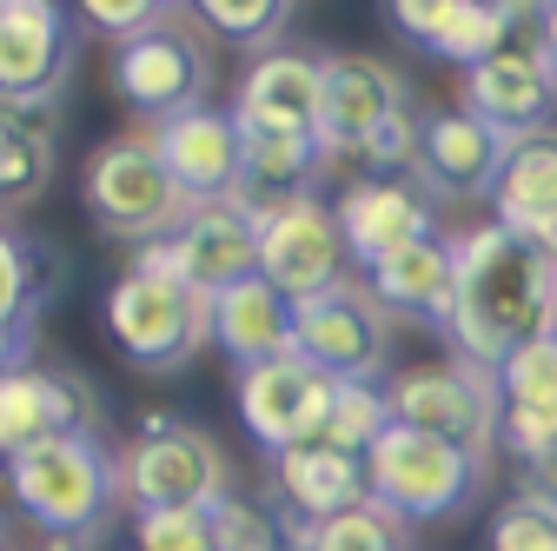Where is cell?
<instances>
[{"mask_svg":"<svg viewBox=\"0 0 557 551\" xmlns=\"http://www.w3.org/2000/svg\"><path fill=\"white\" fill-rule=\"evenodd\" d=\"M458 259V299H451V359H471L492 372L511 346L550 332V299H557V259L524 246L505 226H465L451 233Z\"/></svg>","mask_w":557,"mask_h":551,"instance_id":"obj_1","label":"cell"},{"mask_svg":"<svg viewBox=\"0 0 557 551\" xmlns=\"http://www.w3.org/2000/svg\"><path fill=\"white\" fill-rule=\"evenodd\" d=\"M100 319H107V339L120 346V359L139 372H186L213 346V299L180 280L173 240H153L133 253V266L113 280Z\"/></svg>","mask_w":557,"mask_h":551,"instance_id":"obj_2","label":"cell"},{"mask_svg":"<svg viewBox=\"0 0 557 551\" xmlns=\"http://www.w3.org/2000/svg\"><path fill=\"white\" fill-rule=\"evenodd\" d=\"M8 499L40 525V538H107L120 512V472L107 439H47L8 458Z\"/></svg>","mask_w":557,"mask_h":551,"instance_id":"obj_3","label":"cell"},{"mask_svg":"<svg viewBox=\"0 0 557 551\" xmlns=\"http://www.w3.org/2000/svg\"><path fill=\"white\" fill-rule=\"evenodd\" d=\"M81 199H87V220L100 240H126L133 253L153 246V240H173L193 213V199L173 186L160 147H153V126H133V133H113L107 147L87 154V173H81Z\"/></svg>","mask_w":557,"mask_h":551,"instance_id":"obj_4","label":"cell"},{"mask_svg":"<svg viewBox=\"0 0 557 551\" xmlns=\"http://www.w3.org/2000/svg\"><path fill=\"white\" fill-rule=\"evenodd\" d=\"M113 472H120V505L133 518H147V512H213L233 492L220 439L206 426H186V419H160V412H147L139 432L113 452Z\"/></svg>","mask_w":557,"mask_h":551,"instance_id":"obj_5","label":"cell"},{"mask_svg":"<svg viewBox=\"0 0 557 551\" xmlns=\"http://www.w3.org/2000/svg\"><path fill=\"white\" fill-rule=\"evenodd\" d=\"M366 478H372V505L392 512L398 525H445L478 499L484 465L471 452H458L451 439L385 426L366 452Z\"/></svg>","mask_w":557,"mask_h":551,"instance_id":"obj_6","label":"cell"},{"mask_svg":"<svg viewBox=\"0 0 557 551\" xmlns=\"http://www.w3.org/2000/svg\"><path fill=\"white\" fill-rule=\"evenodd\" d=\"M379 392H385L392 426L451 439L458 452H471L484 472H492V452H498V379L484 372V366H471V359L405 366Z\"/></svg>","mask_w":557,"mask_h":551,"instance_id":"obj_7","label":"cell"},{"mask_svg":"<svg viewBox=\"0 0 557 551\" xmlns=\"http://www.w3.org/2000/svg\"><path fill=\"white\" fill-rule=\"evenodd\" d=\"M113 94L147 126H166L180 113L213 107V47H206L199 27L173 8L160 27L113 47Z\"/></svg>","mask_w":557,"mask_h":551,"instance_id":"obj_8","label":"cell"},{"mask_svg":"<svg viewBox=\"0 0 557 551\" xmlns=\"http://www.w3.org/2000/svg\"><path fill=\"white\" fill-rule=\"evenodd\" d=\"M239 206L259 226V280L278 293V299H319L332 293L338 280H352V259H345V240H338V220H332V199L319 193H293V199H246Z\"/></svg>","mask_w":557,"mask_h":551,"instance_id":"obj_9","label":"cell"},{"mask_svg":"<svg viewBox=\"0 0 557 551\" xmlns=\"http://www.w3.org/2000/svg\"><path fill=\"white\" fill-rule=\"evenodd\" d=\"M465 113L505 133V140L557 126V66L537 47V8H511L505 47L465 74Z\"/></svg>","mask_w":557,"mask_h":551,"instance_id":"obj_10","label":"cell"},{"mask_svg":"<svg viewBox=\"0 0 557 551\" xmlns=\"http://www.w3.org/2000/svg\"><path fill=\"white\" fill-rule=\"evenodd\" d=\"M293 353L332 385H379L392 359V319L366 293V280H338L319 299L293 306Z\"/></svg>","mask_w":557,"mask_h":551,"instance_id":"obj_11","label":"cell"},{"mask_svg":"<svg viewBox=\"0 0 557 551\" xmlns=\"http://www.w3.org/2000/svg\"><path fill=\"white\" fill-rule=\"evenodd\" d=\"M107 412L81 366H14L0 372V465L47 439H100Z\"/></svg>","mask_w":557,"mask_h":551,"instance_id":"obj_12","label":"cell"},{"mask_svg":"<svg viewBox=\"0 0 557 551\" xmlns=\"http://www.w3.org/2000/svg\"><path fill=\"white\" fill-rule=\"evenodd\" d=\"M74 74V14L53 0H0V107L47 113Z\"/></svg>","mask_w":557,"mask_h":551,"instance_id":"obj_13","label":"cell"},{"mask_svg":"<svg viewBox=\"0 0 557 551\" xmlns=\"http://www.w3.org/2000/svg\"><path fill=\"white\" fill-rule=\"evenodd\" d=\"M332 220H338L345 259L366 272V266H379L385 253H398L411 240H432L438 233V199L418 186V173H359L332 199Z\"/></svg>","mask_w":557,"mask_h":551,"instance_id":"obj_14","label":"cell"},{"mask_svg":"<svg viewBox=\"0 0 557 551\" xmlns=\"http://www.w3.org/2000/svg\"><path fill=\"white\" fill-rule=\"evenodd\" d=\"M332 379L312 372L299 353H278L265 366H246L239 372V426L252 432V445L265 458L293 452V445H312L325 432V412H332Z\"/></svg>","mask_w":557,"mask_h":551,"instance_id":"obj_15","label":"cell"},{"mask_svg":"<svg viewBox=\"0 0 557 551\" xmlns=\"http://www.w3.org/2000/svg\"><path fill=\"white\" fill-rule=\"evenodd\" d=\"M398 113H411V87L398 66L372 60V53H338L325 60V107H319V154L332 160H366V147L379 140V126H392Z\"/></svg>","mask_w":557,"mask_h":551,"instance_id":"obj_16","label":"cell"},{"mask_svg":"<svg viewBox=\"0 0 557 551\" xmlns=\"http://www.w3.org/2000/svg\"><path fill=\"white\" fill-rule=\"evenodd\" d=\"M153 147L193 206H220V199L246 193V140H239V120L226 107H199V113L153 126Z\"/></svg>","mask_w":557,"mask_h":551,"instance_id":"obj_17","label":"cell"},{"mask_svg":"<svg viewBox=\"0 0 557 551\" xmlns=\"http://www.w3.org/2000/svg\"><path fill=\"white\" fill-rule=\"evenodd\" d=\"M60 253H47L34 233L0 220V372L14 366H34L40 353V326H47V306L60 299Z\"/></svg>","mask_w":557,"mask_h":551,"instance_id":"obj_18","label":"cell"},{"mask_svg":"<svg viewBox=\"0 0 557 551\" xmlns=\"http://www.w3.org/2000/svg\"><path fill=\"white\" fill-rule=\"evenodd\" d=\"M272 499H278V525H325L338 512H359L372 505V478L359 452H338L325 439L293 445L272 458Z\"/></svg>","mask_w":557,"mask_h":551,"instance_id":"obj_19","label":"cell"},{"mask_svg":"<svg viewBox=\"0 0 557 551\" xmlns=\"http://www.w3.org/2000/svg\"><path fill=\"white\" fill-rule=\"evenodd\" d=\"M505 133H492L484 120L458 113H425L418 126V186L432 199H492V180L505 167Z\"/></svg>","mask_w":557,"mask_h":551,"instance_id":"obj_20","label":"cell"},{"mask_svg":"<svg viewBox=\"0 0 557 551\" xmlns=\"http://www.w3.org/2000/svg\"><path fill=\"white\" fill-rule=\"evenodd\" d=\"M325 107V60L299 47H265L233 87V120L239 126H286V133H319Z\"/></svg>","mask_w":557,"mask_h":551,"instance_id":"obj_21","label":"cell"},{"mask_svg":"<svg viewBox=\"0 0 557 551\" xmlns=\"http://www.w3.org/2000/svg\"><path fill=\"white\" fill-rule=\"evenodd\" d=\"M173 259H180V280L206 299H220L239 280H259V226L239 199L220 206H193L186 226L173 233Z\"/></svg>","mask_w":557,"mask_h":551,"instance_id":"obj_22","label":"cell"},{"mask_svg":"<svg viewBox=\"0 0 557 551\" xmlns=\"http://www.w3.org/2000/svg\"><path fill=\"white\" fill-rule=\"evenodd\" d=\"M366 293L379 299L385 319H418V326H451V299H458V259H451V233L411 240L398 253H385L379 266L359 272Z\"/></svg>","mask_w":557,"mask_h":551,"instance_id":"obj_23","label":"cell"},{"mask_svg":"<svg viewBox=\"0 0 557 551\" xmlns=\"http://www.w3.org/2000/svg\"><path fill=\"white\" fill-rule=\"evenodd\" d=\"M492 226L557 259V126L505 147V167L492 180Z\"/></svg>","mask_w":557,"mask_h":551,"instance_id":"obj_24","label":"cell"},{"mask_svg":"<svg viewBox=\"0 0 557 551\" xmlns=\"http://www.w3.org/2000/svg\"><path fill=\"white\" fill-rule=\"evenodd\" d=\"M385 21L411 40V47H425L451 66H471L478 60H492L505 47V27H511V8H484V0H392Z\"/></svg>","mask_w":557,"mask_h":551,"instance_id":"obj_25","label":"cell"},{"mask_svg":"<svg viewBox=\"0 0 557 551\" xmlns=\"http://www.w3.org/2000/svg\"><path fill=\"white\" fill-rule=\"evenodd\" d=\"M213 346L246 372L278 353H293V299H278L265 280H239L213 299Z\"/></svg>","mask_w":557,"mask_h":551,"instance_id":"obj_26","label":"cell"},{"mask_svg":"<svg viewBox=\"0 0 557 551\" xmlns=\"http://www.w3.org/2000/svg\"><path fill=\"white\" fill-rule=\"evenodd\" d=\"M246 140V199H293L312 193L325 154L319 133H286V126H239Z\"/></svg>","mask_w":557,"mask_h":551,"instance_id":"obj_27","label":"cell"},{"mask_svg":"<svg viewBox=\"0 0 557 551\" xmlns=\"http://www.w3.org/2000/svg\"><path fill=\"white\" fill-rule=\"evenodd\" d=\"M53 180V120L0 107V213L34 206Z\"/></svg>","mask_w":557,"mask_h":551,"instance_id":"obj_28","label":"cell"},{"mask_svg":"<svg viewBox=\"0 0 557 551\" xmlns=\"http://www.w3.org/2000/svg\"><path fill=\"white\" fill-rule=\"evenodd\" d=\"M278 538H286L293 551H411V525H398L379 505L338 512L325 525H278Z\"/></svg>","mask_w":557,"mask_h":551,"instance_id":"obj_29","label":"cell"},{"mask_svg":"<svg viewBox=\"0 0 557 551\" xmlns=\"http://www.w3.org/2000/svg\"><path fill=\"white\" fill-rule=\"evenodd\" d=\"M492 379H498V405H557V332L511 346L492 366Z\"/></svg>","mask_w":557,"mask_h":551,"instance_id":"obj_30","label":"cell"},{"mask_svg":"<svg viewBox=\"0 0 557 551\" xmlns=\"http://www.w3.org/2000/svg\"><path fill=\"white\" fill-rule=\"evenodd\" d=\"M484 544H492V551H557V499L518 486V492L492 512Z\"/></svg>","mask_w":557,"mask_h":551,"instance_id":"obj_31","label":"cell"},{"mask_svg":"<svg viewBox=\"0 0 557 551\" xmlns=\"http://www.w3.org/2000/svg\"><path fill=\"white\" fill-rule=\"evenodd\" d=\"M206 34H220L233 47H272L278 34H286L293 8L286 0H206V8H193Z\"/></svg>","mask_w":557,"mask_h":551,"instance_id":"obj_32","label":"cell"},{"mask_svg":"<svg viewBox=\"0 0 557 551\" xmlns=\"http://www.w3.org/2000/svg\"><path fill=\"white\" fill-rule=\"evenodd\" d=\"M392 426V412H385V392L379 385H338L332 392V412H325V445H338V452H372V439Z\"/></svg>","mask_w":557,"mask_h":551,"instance_id":"obj_33","label":"cell"},{"mask_svg":"<svg viewBox=\"0 0 557 551\" xmlns=\"http://www.w3.org/2000/svg\"><path fill=\"white\" fill-rule=\"evenodd\" d=\"M213 544H220V551H278L286 538H278V518H272L259 499L226 492V499L213 505Z\"/></svg>","mask_w":557,"mask_h":551,"instance_id":"obj_34","label":"cell"},{"mask_svg":"<svg viewBox=\"0 0 557 551\" xmlns=\"http://www.w3.org/2000/svg\"><path fill=\"white\" fill-rule=\"evenodd\" d=\"M498 445L518 465L557 458V405H498Z\"/></svg>","mask_w":557,"mask_h":551,"instance_id":"obj_35","label":"cell"},{"mask_svg":"<svg viewBox=\"0 0 557 551\" xmlns=\"http://www.w3.org/2000/svg\"><path fill=\"white\" fill-rule=\"evenodd\" d=\"M133 551H220L213 512H147L133 518Z\"/></svg>","mask_w":557,"mask_h":551,"instance_id":"obj_36","label":"cell"},{"mask_svg":"<svg viewBox=\"0 0 557 551\" xmlns=\"http://www.w3.org/2000/svg\"><path fill=\"white\" fill-rule=\"evenodd\" d=\"M113 47H126V40H139V34H147V27H160L173 8H160V0H87V8H81Z\"/></svg>","mask_w":557,"mask_h":551,"instance_id":"obj_37","label":"cell"},{"mask_svg":"<svg viewBox=\"0 0 557 551\" xmlns=\"http://www.w3.org/2000/svg\"><path fill=\"white\" fill-rule=\"evenodd\" d=\"M537 47H544L550 66H557V0H550V8H537Z\"/></svg>","mask_w":557,"mask_h":551,"instance_id":"obj_38","label":"cell"},{"mask_svg":"<svg viewBox=\"0 0 557 551\" xmlns=\"http://www.w3.org/2000/svg\"><path fill=\"white\" fill-rule=\"evenodd\" d=\"M34 551H94V544H81V538H40Z\"/></svg>","mask_w":557,"mask_h":551,"instance_id":"obj_39","label":"cell"},{"mask_svg":"<svg viewBox=\"0 0 557 551\" xmlns=\"http://www.w3.org/2000/svg\"><path fill=\"white\" fill-rule=\"evenodd\" d=\"M0 551H14V544H8V525H0Z\"/></svg>","mask_w":557,"mask_h":551,"instance_id":"obj_40","label":"cell"},{"mask_svg":"<svg viewBox=\"0 0 557 551\" xmlns=\"http://www.w3.org/2000/svg\"><path fill=\"white\" fill-rule=\"evenodd\" d=\"M550 332H557V299H550Z\"/></svg>","mask_w":557,"mask_h":551,"instance_id":"obj_41","label":"cell"},{"mask_svg":"<svg viewBox=\"0 0 557 551\" xmlns=\"http://www.w3.org/2000/svg\"><path fill=\"white\" fill-rule=\"evenodd\" d=\"M278 551H293V544H278Z\"/></svg>","mask_w":557,"mask_h":551,"instance_id":"obj_42","label":"cell"}]
</instances>
